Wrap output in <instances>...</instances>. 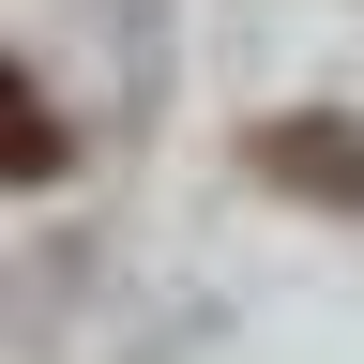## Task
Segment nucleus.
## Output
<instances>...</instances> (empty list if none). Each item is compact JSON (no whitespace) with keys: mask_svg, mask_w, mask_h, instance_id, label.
<instances>
[{"mask_svg":"<svg viewBox=\"0 0 364 364\" xmlns=\"http://www.w3.org/2000/svg\"><path fill=\"white\" fill-rule=\"evenodd\" d=\"M258 167H273V182H304V198H334V213H364V136H349V122H273V136H258Z\"/></svg>","mask_w":364,"mask_h":364,"instance_id":"nucleus-1","label":"nucleus"},{"mask_svg":"<svg viewBox=\"0 0 364 364\" xmlns=\"http://www.w3.org/2000/svg\"><path fill=\"white\" fill-rule=\"evenodd\" d=\"M0 122H16V136H0V152H16V182H61V152H76V136L46 122V91H31V76H0Z\"/></svg>","mask_w":364,"mask_h":364,"instance_id":"nucleus-2","label":"nucleus"}]
</instances>
